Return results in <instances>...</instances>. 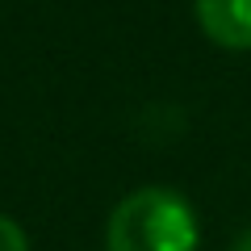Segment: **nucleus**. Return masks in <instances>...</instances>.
Instances as JSON below:
<instances>
[{"instance_id":"obj_2","label":"nucleus","mask_w":251,"mask_h":251,"mask_svg":"<svg viewBox=\"0 0 251 251\" xmlns=\"http://www.w3.org/2000/svg\"><path fill=\"white\" fill-rule=\"evenodd\" d=\"M205 38L226 50H251V0H197Z\"/></svg>"},{"instance_id":"obj_1","label":"nucleus","mask_w":251,"mask_h":251,"mask_svg":"<svg viewBox=\"0 0 251 251\" xmlns=\"http://www.w3.org/2000/svg\"><path fill=\"white\" fill-rule=\"evenodd\" d=\"M201 226L180 193L159 184L134 188L109 214L105 247L109 251H197Z\"/></svg>"},{"instance_id":"obj_3","label":"nucleus","mask_w":251,"mask_h":251,"mask_svg":"<svg viewBox=\"0 0 251 251\" xmlns=\"http://www.w3.org/2000/svg\"><path fill=\"white\" fill-rule=\"evenodd\" d=\"M0 251H29V239L9 214H0Z\"/></svg>"},{"instance_id":"obj_4","label":"nucleus","mask_w":251,"mask_h":251,"mask_svg":"<svg viewBox=\"0 0 251 251\" xmlns=\"http://www.w3.org/2000/svg\"><path fill=\"white\" fill-rule=\"evenodd\" d=\"M230 251H251V230H243L239 239H234V247Z\"/></svg>"}]
</instances>
